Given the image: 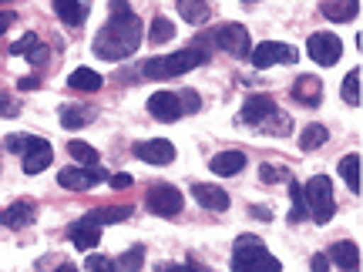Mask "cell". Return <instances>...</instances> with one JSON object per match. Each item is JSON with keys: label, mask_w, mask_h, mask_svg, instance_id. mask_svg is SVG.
I'll use <instances>...</instances> for the list:
<instances>
[{"label": "cell", "mask_w": 363, "mask_h": 272, "mask_svg": "<svg viewBox=\"0 0 363 272\" xmlns=\"http://www.w3.org/2000/svg\"><path fill=\"white\" fill-rule=\"evenodd\" d=\"M340 94H343V101L350 104V108H357L360 104V71L353 67L350 74L343 78V88H340Z\"/></svg>", "instance_id": "32"}, {"label": "cell", "mask_w": 363, "mask_h": 272, "mask_svg": "<svg viewBox=\"0 0 363 272\" xmlns=\"http://www.w3.org/2000/svg\"><path fill=\"white\" fill-rule=\"evenodd\" d=\"M148 111H152V118H158V121H179V118L185 115V108H182V94L158 91V94L148 98Z\"/></svg>", "instance_id": "12"}, {"label": "cell", "mask_w": 363, "mask_h": 272, "mask_svg": "<svg viewBox=\"0 0 363 272\" xmlns=\"http://www.w3.org/2000/svg\"><path fill=\"white\" fill-rule=\"evenodd\" d=\"M13 21H17V17H13L11 11H4V13H0V38H4V34H7V30L13 27Z\"/></svg>", "instance_id": "40"}, {"label": "cell", "mask_w": 363, "mask_h": 272, "mask_svg": "<svg viewBox=\"0 0 363 272\" xmlns=\"http://www.w3.org/2000/svg\"><path fill=\"white\" fill-rule=\"evenodd\" d=\"M142 44V21L125 0H111V17L94 38V54L104 61H125Z\"/></svg>", "instance_id": "1"}, {"label": "cell", "mask_w": 363, "mask_h": 272, "mask_svg": "<svg viewBox=\"0 0 363 272\" xmlns=\"http://www.w3.org/2000/svg\"><path fill=\"white\" fill-rule=\"evenodd\" d=\"M7 148H11L13 155H24V171L27 175H40L54 158L51 142L34 138V135H11V138H7Z\"/></svg>", "instance_id": "4"}, {"label": "cell", "mask_w": 363, "mask_h": 272, "mask_svg": "<svg viewBox=\"0 0 363 272\" xmlns=\"http://www.w3.org/2000/svg\"><path fill=\"white\" fill-rule=\"evenodd\" d=\"M145 205H148V212H155L162 219H175L182 212V205H185V198H182V192L175 185H165V181H162V185H152V188H148Z\"/></svg>", "instance_id": "6"}, {"label": "cell", "mask_w": 363, "mask_h": 272, "mask_svg": "<svg viewBox=\"0 0 363 272\" xmlns=\"http://www.w3.org/2000/svg\"><path fill=\"white\" fill-rule=\"evenodd\" d=\"M293 98L299 104H306V108H316V104L323 101V81L316 78V74H299L296 84H293Z\"/></svg>", "instance_id": "15"}, {"label": "cell", "mask_w": 363, "mask_h": 272, "mask_svg": "<svg viewBox=\"0 0 363 272\" xmlns=\"http://www.w3.org/2000/svg\"><path fill=\"white\" fill-rule=\"evenodd\" d=\"M84 269H91V272H98V269H115V262H111V259H101V256H91V259L84 262Z\"/></svg>", "instance_id": "37"}, {"label": "cell", "mask_w": 363, "mask_h": 272, "mask_svg": "<svg viewBox=\"0 0 363 272\" xmlns=\"http://www.w3.org/2000/svg\"><path fill=\"white\" fill-rule=\"evenodd\" d=\"M306 54H310L320 67H333L340 57H343V40H340L337 34H330V30H316V34L306 40Z\"/></svg>", "instance_id": "7"}, {"label": "cell", "mask_w": 363, "mask_h": 272, "mask_svg": "<svg viewBox=\"0 0 363 272\" xmlns=\"http://www.w3.org/2000/svg\"><path fill=\"white\" fill-rule=\"evenodd\" d=\"M51 4H54V13H57L67 27L84 24V4H81V0H51Z\"/></svg>", "instance_id": "22"}, {"label": "cell", "mask_w": 363, "mask_h": 272, "mask_svg": "<svg viewBox=\"0 0 363 272\" xmlns=\"http://www.w3.org/2000/svg\"><path fill=\"white\" fill-rule=\"evenodd\" d=\"M67 84H71L74 91H84V94H91V91H101L104 81H101V74H98V71H91V67H78V71L67 78Z\"/></svg>", "instance_id": "23"}, {"label": "cell", "mask_w": 363, "mask_h": 272, "mask_svg": "<svg viewBox=\"0 0 363 272\" xmlns=\"http://www.w3.org/2000/svg\"><path fill=\"white\" fill-rule=\"evenodd\" d=\"M13 115H17V101L7 91H0V118H13Z\"/></svg>", "instance_id": "36"}, {"label": "cell", "mask_w": 363, "mask_h": 272, "mask_svg": "<svg viewBox=\"0 0 363 272\" xmlns=\"http://www.w3.org/2000/svg\"><path fill=\"white\" fill-rule=\"evenodd\" d=\"M131 175L128 171H121V175H111V188H131Z\"/></svg>", "instance_id": "39"}, {"label": "cell", "mask_w": 363, "mask_h": 272, "mask_svg": "<svg viewBox=\"0 0 363 272\" xmlns=\"http://www.w3.org/2000/svg\"><path fill=\"white\" fill-rule=\"evenodd\" d=\"M340 178L347 181L350 192H360V155H343L340 158Z\"/></svg>", "instance_id": "25"}, {"label": "cell", "mask_w": 363, "mask_h": 272, "mask_svg": "<svg viewBox=\"0 0 363 272\" xmlns=\"http://www.w3.org/2000/svg\"><path fill=\"white\" fill-rule=\"evenodd\" d=\"M172 38H175V24H172L169 17H155L152 27H148V40L158 47V44H169Z\"/></svg>", "instance_id": "30"}, {"label": "cell", "mask_w": 363, "mask_h": 272, "mask_svg": "<svg viewBox=\"0 0 363 272\" xmlns=\"http://www.w3.org/2000/svg\"><path fill=\"white\" fill-rule=\"evenodd\" d=\"M30 222H34V205L30 202H13L11 208L0 212V225H7V229H24Z\"/></svg>", "instance_id": "20"}, {"label": "cell", "mask_w": 363, "mask_h": 272, "mask_svg": "<svg viewBox=\"0 0 363 272\" xmlns=\"http://www.w3.org/2000/svg\"><path fill=\"white\" fill-rule=\"evenodd\" d=\"M326 138H330V131H326L323 125H306L303 135H299V148H303V152H316L320 144H326Z\"/></svg>", "instance_id": "28"}, {"label": "cell", "mask_w": 363, "mask_h": 272, "mask_svg": "<svg viewBox=\"0 0 363 272\" xmlns=\"http://www.w3.org/2000/svg\"><path fill=\"white\" fill-rule=\"evenodd\" d=\"M192 195L195 202L202 208H212V212H225L229 208V195L222 192L219 185H206V181H199V185H192Z\"/></svg>", "instance_id": "16"}, {"label": "cell", "mask_w": 363, "mask_h": 272, "mask_svg": "<svg viewBox=\"0 0 363 272\" xmlns=\"http://www.w3.org/2000/svg\"><path fill=\"white\" fill-rule=\"evenodd\" d=\"M108 178V171L101 169V165H81V169H65L61 175H57V181H61V188H71V192H88V188H94L98 181Z\"/></svg>", "instance_id": "10"}, {"label": "cell", "mask_w": 363, "mask_h": 272, "mask_svg": "<svg viewBox=\"0 0 363 272\" xmlns=\"http://www.w3.org/2000/svg\"><path fill=\"white\" fill-rule=\"evenodd\" d=\"M208 169L222 175V178H229V175H239V171L246 169V155L242 152H219V155L208 162Z\"/></svg>", "instance_id": "18"}, {"label": "cell", "mask_w": 363, "mask_h": 272, "mask_svg": "<svg viewBox=\"0 0 363 272\" xmlns=\"http://www.w3.org/2000/svg\"><path fill=\"white\" fill-rule=\"evenodd\" d=\"M88 215L98 222V225H111V222L131 219V208L128 205H108V208H94V212H88Z\"/></svg>", "instance_id": "29"}, {"label": "cell", "mask_w": 363, "mask_h": 272, "mask_svg": "<svg viewBox=\"0 0 363 272\" xmlns=\"http://www.w3.org/2000/svg\"><path fill=\"white\" fill-rule=\"evenodd\" d=\"M182 108H185V111H199V94H195V91H185V94H182Z\"/></svg>", "instance_id": "38"}, {"label": "cell", "mask_w": 363, "mask_h": 272, "mask_svg": "<svg viewBox=\"0 0 363 272\" xmlns=\"http://www.w3.org/2000/svg\"><path fill=\"white\" fill-rule=\"evenodd\" d=\"M330 262L347 272L360 269V249L353 246V242H337V246H330Z\"/></svg>", "instance_id": "19"}, {"label": "cell", "mask_w": 363, "mask_h": 272, "mask_svg": "<svg viewBox=\"0 0 363 272\" xmlns=\"http://www.w3.org/2000/svg\"><path fill=\"white\" fill-rule=\"evenodd\" d=\"M289 198H293V212H289V222H303L310 219V205H306V192L299 181L289 178Z\"/></svg>", "instance_id": "27"}, {"label": "cell", "mask_w": 363, "mask_h": 272, "mask_svg": "<svg viewBox=\"0 0 363 272\" xmlns=\"http://www.w3.org/2000/svg\"><path fill=\"white\" fill-rule=\"evenodd\" d=\"M289 128H293V118L283 115V111H276L259 131H269V135H289Z\"/></svg>", "instance_id": "33"}, {"label": "cell", "mask_w": 363, "mask_h": 272, "mask_svg": "<svg viewBox=\"0 0 363 272\" xmlns=\"http://www.w3.org/2000/svg\"><path fill=\"white\" fill-rule=\"evenodd\" d=\"M320 11H323L326 21H333V24H347V21L357 17L360 0H323V4H320Z\"/></svg>", "instance_id": "17"}, {"label": "cell", "mask_w": 363, "mask_h": 272, "mask_svg": "<svg viewBox=\"0 0 363 272\" xmlns=\"http://www.w3.org/2000/svg\"><path fill=\"white\" fill-rule=\"evenodd\" d=\"M11 54H21V57H27L30 64H44V57H48V47L40 44L38 34H24V38L17 40L11 47Z\"/></svg>", "instance_id": "21"}, {"label": "cell", "mask_w": 363, "mask_h": 272, "mask_svg": "<svg viewBox=\"0 0 363 272\" xmlns=\"http://www.w3.org/2000/svg\"><path fill=\"white\" fill-rule=\"evenodd\" d=\"M91 121H94V111H91V108H74V104L61 108V125H65V128H84Z\"/></svg>", "instance_id": "26"}, {"label": "cell", "mask_w": 363, "mask_h": 272, "mask_svg": "<svg viewBox=\"0 0 363 272\" xmlns=\"http://www.w3.org/2000/svg\"><path fill=\"white\" fill-rule=\"evenodd\" d=\"M249 57H252V64L259 67V71H266V67H272V64H296L299 51L289 47V44H279V40H262L259 47H252Z\"/></svg>", "instance_id": "9"}, {"label": "cell", "mask_w": 363, "mask_h": 272, "mask_svg": "<svg viewBox=\"0 0 363 272\" xmlns=\"http://www.w3.org/2000/svg\"><path fill=\"white\" fill-rule=\"evenodd\" d=\"M310 266H313L316 272H323V269H330V259H326V256H313Z\"/></svg>", "instance_id": "41"}, {"label": "cell", "mask_w": 363, "mask_h": 272, "mask_svg": "<svg viewBox=\"0 0 363 272\" xmlns=\"http://www.w3.org/2000/svg\"><path fill=\"white\" fill-rule=\"evenodd\" d=\"M242 4H256V0H242Z\"/></svg>", "instance_id": "44"}, {"label": "cell", "mask_w": 363, "mask_h": 272, "mask_svg": "<svg viewBox=\"0 0 363 272\" xmlns=\"http://www.w3.org/2000/svg\"><path fill=\"white\" fill-rule=\"evenodd\" d=\"M259 178L266 181V185H272V181H289L293 175H289L286 169H279V165H262V169H259Z\"/></svg>", "instance_id": "35"}, {"label": "cell", "mask_w": 363, "mask_h": 272, "mask_svg": "<svg viewBox=\"0 0 363 272\" xmlns=\"http://www.w3.org/2000/svg\"><path fill=\"white\" fill-rule=\"evenodd\" d=\"M135 155L148 162V165H172L175 162V144L165 142V138H155V142H138L135 144Z\"/></svg>", "instance_id": "13"}, {"label": "cell", "mask_w": 363, "mask_h": 272, "mask_svg": "<svg viewBox=\"0 0 363 272\" xmlns=\"http://www.w3.org/2000/svg\"><path fill=\"white\" fill-rule=\"evenodd\" d=\"M212 44L222 47L225 54H233V57H246L252 54V44H249V30L242 24H222L212 30Z\"/></svg>", "instance_id": "8"}, {"label": "cell", "mask_w": 363, "mask_h": 272, "mask_svg": "<svg viewBox=\"0 0 363 272\" xmlns=\"http://www.w3.org/2000/svg\"><path fill=\"white\" fill-rule=\"evenodd\" d=\"M0 4H7V0H0Z\"/></svg>", "instance_id": "45"}, {"label": "cell", "mask_w": 363, "mask_h": 272, "mask_svg": "<svg viewBox=\"0 0 363 272\" xmlns=\"http://www.w3.org/2000/svg\"><path fill=\"white\" fill-rule=\"evenodd\" d=\"M303 192H306V205H310V219L316 225H326V222L337 215V198H333V181L326 178V175H313L306 185H303Z\"/></svg>", "instance_id": "5"}, {"label": "cell", "mask_w": 363, "mask_h": 272, "mask_svg": "<svg viewBox=\"0 0 363 272\" xmlns=\"http://www.w3.org/2000/svg\"><path fill=\"white\" fill-rule=\"evenodd\" d=\"M142 259H145V249L135 246L131 252H125V256L115 262V269H131V272H135V269H142Z\"/></svg>", "instance_id": "34"}, {"label": "cell", "mask_w": 363, "mask_h": 272, "mask_svg": "<svg viewBox=\"0 0 363 272\" xmlns=\"http://www.w3.org/2000/svg\"><path fill=\"white\" fill-rule=\"evenodd\" d=\"M175 7H179L182 21H189V24H202V21H208V4L206 0H175Z\"/></svg>", "instance_id": "24"}, {"label": "cell", "mask_w": 363, "mask_h": 272, "mask_svg": "<svg viewBox=\"0 0 363 272\" xmlns=\"http://www.w3.org/2000/svg\"><path fill=\"white\" fill-rule=\"evenodd\" d=\"M206 61H208V54L202 47H185V51L165 54V57H152L142 67V74L155 81H169V78H179V74H189L192 67H202Z\"/></svg>", "instance_id": "3"}, {"label": "cell", "mask_w": 363, "mask_h": 272, "mask_svg": "<svg viewBox=\"0 0 363 272\" xmlns=\"http://www.w3.org/2000/svg\"><path fill=\"white\" fill-rule=\"evenodd\" d=\"M252 215H256V219H262V222L269 219V212H266V208H259V205H252Z\"/></svg>", "instance_id": "43"}, {"label": "cell", "mask_w": 363, "mask_h": 272, "mask_svg": "<svg viewBox=\"0 0 363 272\" xmlns=\"http://www.w3.org/2000/svg\"><path fill=\"white\" fill-rule=\"evenodd\" d=\"M38 84H40L38 78H24V81H21V88H24V91H34V88H38Z\"/></svg>", "instance_id": "42"}, {"label": "cell", "mask_w": 363, "mask_h": 272, "mask_svg": "<svg viewBox=\"0 0 363 272\" xmlns=\"http://www.w3.org/2000/svg\"><path fill=\"white\" fill-rule=\"evenodd\" d=\"M233 269L235 272H279V259L262 246L259 235H239L233 249Z\"/></svg>", "instance_id": "2"}, {"label": "cell", "mask_w": 363, "mask_h": 272, "mask_svg": "<svg viewBox=\"0 0 363 272\" xmlns=\"http://www.w3.org/2000/svg\"><path fill=\"white\" fill-rule=\"evenodd\" d=\"M276 111H279V108H276V101H272L269 94H249L246 104H242V115H239V118H242L246 125H252V128H262V125H266Z\"/></svg>", "instance_id": "11"}, {"label": "cell", "mask_w": 363, "mask_h": 272, "mask_svg": "<svg viewBox=\"0 0 363 272\" xmlns=\"http://www.w3.org/2000/svg\"><path fill=\"white\" fill-rule=\"evenodd\" d=\"M67 239H71L78 249H94L98 239H101V225L91 219V215H84V219H78L71 229H67Z\"/></svg>", "instance_id": "14"}, {"label": "cell", "mask_w": 363, "mask_h": 272, "mask_svg": "<svg viewBox=\"0 0 363 272\" xmlns=\"http://www.w3.org/2000/svg\"><path fill=\"white\" fill-rule=\"evenodd\" d=\"M67 155L74 158L78 165H98V162H101L98 152H94L88 142H67Z\"/></svg>", "instance_id": "31"}]
</instances>
